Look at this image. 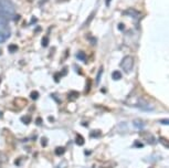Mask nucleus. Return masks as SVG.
<instances>
[{"mask_svg":"<svg viewBox=\"0 0 169 168\" xmlns=\"http://www.w3.org/2000/svg\"><path fill=\"white\" fill-rule=\"evenodd\" d=\"M144 146L143 143H140V142H135L134 143V147H138V148H142Z\"/></svg>","mask_w":169,"mask_h":168,"instance_id":"4be33fe9","label":"nucleus"},{"mask_svg":"<svg viewBox=\"0 0 169 168\" xmlns=\"http://www.w3.org/2000/svg\"><path fill=\"white\" fill-rule=\"evenodd\" d=\"M101 135H102V132L100 131V130H95V131H92L90 133V136L91 137H93V138L101 137Z\"/></svg>","mask_w":169,"mask_h":168,"instance_id":"6e6552de","label":"nucleus"},{"mask_svg":"<svg viewBox=\"0 0 169 168\" xmlns=\"http://www.w3.org/2000/svg\"><path fill=\"white\" fill-rule=\"evenodd\" d=\"M159 141H160V143H162V144H164V145H165L166 148H168V147H169V143H168V141H167V139H165L164 137H162L160 139H159Z\"/></svg>","mask_w":169,"mask_h":168,"instance_id":"aec40b11","label":"nucleus"},{"mask_svg":"<svg viewBox=\"0 0 169 168\" xmlns=\"http://www.w3.org/2000/svg\"><path fill=\"white\" fill-rule=\"evenodd\" d=\"M76 58H77L80 61H86V56H85V53H83L82 51L77 52V54H76Z\"/></svg>","mask_w":169,"mask_h":168,"instance_id":"9b49d317","label":"nucleus"},{"mask_svg":"<svg viewBox=\"0 0 169 168\" xmlns=\"http://www.w3.org/2000/svg\"><path fill=\"white\" fill-rule=\"evenodd\" d=\"M79 97V93L77 92H70V94H69V100L70 101H72L73 98H77Z\"/></svg>","mask_w":169,"mask_h":168,"instance_id":"ddd939ff","label":"nucleus"},{"mask_svg":"<svg viewBox=\"0 0 169 168\" xmlns=\"http://www.w3.org/2000/svg\"><path fill=\"white\" fill-rule=\"evenodd\" d=\"M111 1H112V0H106V1H105V2H106V6H109Z\"/></svg>","mask_w":169,"mask_h":168,"instance_id":"a878e982","label":"nucleus"},{"mask_svg":"<svg viewBox=\"0 0 169 168\" xmlns=\"http://www.w3.org/2000/svg\"><path fill=\"white\" fill-rule=\"evenodd\" d=\"M144 138L146 139L148 144H154V143H155V137L151 134H149V133H145V135H144Z\"/></svg>","mask_w":169,"mask_h":168,"instance_id":"423d86ee","label":"nucleus"},{"mask_svg":"<svg viewBox=\"0 0 169 168\" xmlns=\"http://www.w3.org/2000/svg\"><path fill=\"white\" fill-rule=\"evenodd\" d=\"M94 17H95V11H93L90 16H89V18H87V19H86V21H85V24H84V27H87V26H89V24L91 23V21L93 20Z\"/></svg>","mask_w":169,"mask_h":168,"instance_id":"f8f14e48","label":"nucleus"},{"mask_svg":"<svg viewBox=\"0 0 169 168\" xmlns=\"http://www.w3.org/2000/svg\"><path fill=\"white\" fill-rule=\"evenodd\" d=\"M133 125H134V127H135L136 130H139V131L144 130V128H145V126H146L145 122H144V121H142V120H139V118H137V120H134V122H133Z\"/></svg>","mask_w":169,"mask_h":168,"instance_id":"7ed1b4c3","label":"nucleus"},{"mask_svg":"<svg viewBox=\"0 0 169 168\" xmlns=\"http://www.w3.org/2000/svg\"><path fill=\"white\" fill-rule=\"evenodd\" d=\"M118 28H120V29H123V28H124V26H123V24H120V26H118Z\"/></svg>","mask_w":169,"mask_h":168,"instance_id":"bb28decb","label":"nucleus"},{"mask_svg":"<svg viewBox=\"0 0 169 168\" xmlns=\"http://www.w3.org/2000/svg\"><path fill=\"white\" fill-rule=\"evenodd\" d=\"M30 97L32 98V100H34V101H35V100H38V98H39V93H38L37 91H33L32 93H30Z\"/></svg>","mask_w":169,"mask_h":168,"instance_id":"f3484780","label":"nucleus"},{"mask_svg":"<svg viewBox=\"0 0 169 168\" xmlns=\"http://www.w3.org/2000/svg\"><path fill=\"white\" fill-rule=\"evenodd\" d=\"M9 37H10V32H9L8 30L0 31V43H4Z\"/></svg>","mask_w":169,"mask_h":168,"instance_id":"20e7f679","label":"nucleus"},{"mask_svg":"<svg viewBox=\"0 0 169 168\" xmlns=\"http://www.w3.org/2000/svg\"><path fill=\"white\" fill-rule=\"evenodd\" d=\"M46 143H48V139H46L45 137H42L41 138V144H42V146H43V147H45V146H46Z\"/></svg>","mask_w":169,"mask_h":168,"instance_id":"5701e85b","label":"nucleus"},{"mask_svg":"<svg viewBox=\"0 0 169 168\" xmlns=\"http://www.w3.org/2000/svg\"><path fill=\"white\" fill-rule=\"evenodd\" d=\"M42 124V120L39 117V118H37V125H41Z\"/></svg>","mask_w":169,"mask_h":168,"instance_id":"393cba45","label":"nucleus"},{"mask_svg":"<svg viewBox=\"0 0 169 168\" xmlns=\"http://www.w3.org/2000/svg\"><path fill=\"white\" fill-rule=\"evenodd\" d=\"M160 123H162V124H164V125H168V123H169V122H168V120H167V118H165V120H164V121H160Z\"/></svg>","mask_w":169,"mask_h":168,"instance_id":"b1692460","label":"nucleus"},{"mask_svg":"<svg viewBox=\"0 0 169 168\" xmlns=\"http://www.w3.org/2000/svg\"><path fill=\"white\" fill-rule=\"evenodd\" d=\"M0 8L6 12H8L9 15H15V7L10 0H0Z\"/></svg>","mask_w":169,"mask_h":168,"instance_id":"f03ea898","label":"nucleus"},{"mask_svg":"<svg viewBox=\"0 0 169 168\" xmlns=\"http://www.w3.org/2000/svg\"><path fill=\"white\" fill-rule=\"evenodd\" d=\"M125 15L129 16L131 18H138L139 17V11L134 10V9H128L127 11H125Z\"/></svg>","mask_w":169,"mask_h":168,"instance_id":"39448f33","label":"nucleus"},{"mask_svg":"<svg viewBox=\"0 0 169 168\" xmlns=\"http://www.w3.org/2000/svg\"><path fill=\"white\" fill-rule=\"evenodd\" d=\"M66 167H68V163L65 161H62L60 164L58 165V168H66Z\"/></svg>","mask_w":169,"mask_h":168,"instance_id":"412c9836","label":"nucleus"},{"mask_svg":"<svg viewBox=\"0 0 169 168\" xmlns=\"http://www.w3.org/2000/svg\"><path fill=\"white\" fill-rule=\"evenodd\" d=\"M17 50H18V45H15V44L9 45V52H15Z\"/></svg>","mask_w":169,"mask_h":168,"instance_id":"a211bd4d","label":"nucleus"},{"mask_svg":"<svg viewBox=\"0 0 169 168\" xmlns=\"http://www.w3.org/2000/svg\"><path fill=\"white\" fill-rule=\"evenodd\" d=\"M41 44H42V47H43V48H46V47L49 45V39H48L46 37H44L43 39H42Z\"/></svg>","mask_w":169,"mask_h":168,"instance_id":"2eb2a0df","label":"nucleus"},{"mask_svg":"<svg viewBox=\"0 0 169 168\" xmlns=\"http://www.w3.org/2000/svg\"><path fill=\"white\" fill-rule=\"evenodd\" d=\"M64 153H65V148H64L63 146H59V147H56L55 155H58V156H62Z\"/></svg>","mask_w":169,"mask_h":168,"instance_id":"9d476101","label":"nucleus"},{"mask_svg":"<svg viewBox=\"0 0 169 168\" xmlns=\"http://www.w3.org/2000/svg\"><path fill=\"white\" fill-rule=\"evenodd\" d=\"M75 143H76V145L79 146H82L84 143H85V141H84V138L81 136V135H77L76 137H75Z\"/></svg>","mask_w":169,"mask_h":168,"instance_id":"1a4fd4ad","label":"nucleus"},{"mask_svg":"<svg viewBox=\"0 0 169 168\" xmlns=\"http://www.w3.org/2000/svg\"><path fill=\"white\" fill-rule=\"evenodd\" d=\"M30 121H31L30 116H22V117H21V122L24 124H29Z\"/></svg>","mask_w":169,"mask_h":168,"instance_id":"dca6fc26","label":"nucleus"},{"mask_svg":"<svg viewBox=\"0 0 169 168\" xmlns=\"http://www.w3.org/2000/svg\"><path fill=\"white\" fill-rule=\"evenodd\" d=\"M120 67L123 69L124 72L129 73V72L133 70V67H134V58L131 56H124V59L120 62Z\"/></svg>","mask_w":169,"mask_h":168,"instance_id":"f257e3e1","label":"nucleus"},{"mask_svg":"<svg viewBox=\"0 0 169 168\" xmlns=\"http://www.w3.org/2000/svg\"><path fill=\"white\" fill-rule=\"evenodd\" d=\"M102 74H103V67H101L97 72V76H96V84L100 83V80H101V78H102Z\"/></svg>","mask_w":169,"mask_h":168,"instance_id":"4468645a","label":"nucleus"},{"mask_svg":"<svg viewBox=\"0 0 169 168\" xmlns=\"http://www.w3.org/2000/svg\"><path fill=\"white\" fill-rule=\"evenodd\" d=\"M0 83H1V78H0Z\"/></svg>","mask_w":169,"mask_h":168,"instance_id":"cd10ccee","label":"nucleus"},{"mask_svg":"<svg viewBox=\"0 0 169 168\" xmlns=\"http://www.w3.org/2000/svg\"><path fill=\"white\" fill-rule=\"evenodd\" d=\"M111 163H105V164H102L101 166H100V168H113L115 165L112 164V165H109Z\"/></svg>","mask_w":169,"mask_h":168,"instance_id":"6ab92c4d","label":"nucleus"},{"mask_svg":"<svg viewBox=\"0 0 169 168\" xmlns=\"http://www.w3.org/2000/svg\"><path fill=\"white\" fill-rule=\"evenodd\" d=\"M112 78L114 81H118V80L122 78V73L120 71H114L112 73Z\"/></svg>","mask_w":169,"mask_h":168,"instance_id":"0eeeda50","label":"nucleus"}]
</instances>
